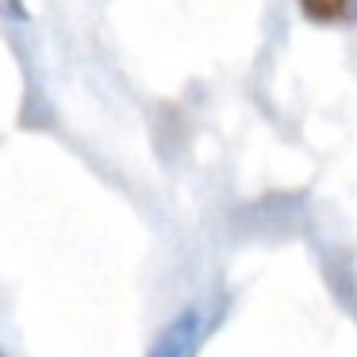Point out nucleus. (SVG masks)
I'll return each instance as SVG.
<instances>
[{"label":"nucleus","instance_id":"nucleus-1","mask_svg":"<svg viewBox=\"0 0 357 357\" xmlns=\"http://www.w3.org/2000/svg\"><path fill=\"white\" fill-rule=\"evenodd\" d=\"M303 20L323 27H346L357 24V0H300Z\"/></svg>","mask_w":357,"mask_h":357}]
</instances>
